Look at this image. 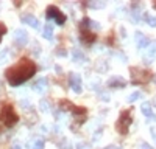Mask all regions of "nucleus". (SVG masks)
I'll return each mask as SVG.
<instances>
[{
  "instance_id": "nucleus-19",
  "label": "nucleus",
  "mask_w": 156,
  "mask_h": 149,
  "mask_svg": "<svg viewBox=\"0 0 156 149\" xmlns=\"http://www.w3.org/2000/svg\"><path fill=\"white\" fill-rule=\"evenodd\" d=\"M44 146H45V141L42 138H36L33 141V149H44Z\"/></svg>"
},
{
  "instance_id": "nucleus-30",
  "label": "nucleus",
  "mask_w": 156,
  "mask_h": 149,
  "mask_svg": "<svg viewBox=\"0 0 156 149\" xmlns=\"http://www.w3.org/2000/svg\"><path fill=\"white\" fill-rule=\"evenodd\" d=\"M153 81H154V84H156V74H154V76H153Z\"/></svg>"
},
{
  "instance_id": "nucleus-17",
  "label": "nucleus",
  "mask_w": 156,
  "mask_h": 149,
  "mask_svg": "<svg viewBox=\"0 0 156 149\" xmlns=\"http://www.w3.org/2000/svg\"><path fill=\"white\" fill-rule=\"evenodd\" d=\"M42 36L45 37L47 41H53V27H51L50 23L44 27V33H42Z\"/></svg>"
},
{
  "instance_id": "nucleus-22",
  "label": "nucleus",
  "mask_w": 156,
  "mask_h": 149,
  "mask_svg": "<svg viewBox=\"0 0 156 149\" xmlns=\"http://www.w3.org/2000/svg\"><path fill=\"white\" fill-rule=\"evenodd\" d=\"M39 109H41L42 112H48L50 110V104L45 101V99H42V101L39 103Z\"/></svg>"
},
{
  "instance_id": "nucleus-21",
  "label": "nucleus",
  "mask_w": 156,
  "mask_h": 149,
  "mask_svg": "<svg viewBox=\"0 0 156 149\" xmlns=\"http://www.w3.org/2000/svg\"><path fill=\"white\" fill-rule=\"evenodd\" d=\"M139 98H142V93L140 92H134V93H131V95L128 96V101L129 103H134V101H137Z\"/></svg>"
},
{
  "instance_id": "nucleus-23",
  "label": "nucleus",
  "mask_w": 156,
  "mask_h": 149,
  "mask_svg": "<svg viewBox=\"0 0 156 149\" xmlns=\"http://www.w3.org/2000/svg\"><path fill=\"white\" fill-rule=\"evenodd\" d=\"M6 34V25L3 22H0V42H2V37Z\"/></svg>"
},
{
  "instance_id": "nucleus-20",
  "label": "nucleus",
  "mask_w": 156,
  "mask_h": 149,
  "mask_svg": "<svg viewBox=\"0 0 156 149\" xmlns=\"http://www.w3.org/2000/svg\"><path fill=\"white\" fill-rule=\"evenodd\" d=\"M144 19H145V22L150 25V27H156V17H154V16L145 14V16H144Z\"/></svg>"
},
{
  "instance_id": "nucleus-7",
  "label": "nucleus",
  "mask_w": 156,
  "mask_h": 149,
  "mask_svg": "<svg viewBox=\"0 0 156 149\" xmlns=\"http://www.w3.org/2000/svg\"><path fill=\"white\" fill-rule=\"evenodd\" d=\"M45 16H47L48 20H55L59 27H62V25L66 23V20H67L66 14H62V11H59V8H56V6H53V5H50V6L47 8Z\"/></svg>"
},
{
  "instance_id": "nucleus-26",
  "label": "nucleus",
  "mask_w": 156,
  "mask_h": 149,
  "mask_svg": "<svg viewBox=\"0 0 156 149\" xmlns=\"http://www.w3.org/2000/svg\"><path fill=\"white\" fill-rule=\"evenodd\" d=\"M76 149H89V147H87L86 143H78V144H76Z\"/></svg>"
},
{
  "instance_id": "nucleus-2",
  "label": "nucleus",
  "mask_w": 156,
  "mask_h": 149,
  "mask_svg": "<svg viewBox=\"0 0 156 149\" xmlns=\"http://www.w3.org/2000/svg\"><path fill=\"white\" fill-rule=\"evenodd\" d=\"M17 121H19V117L16 114L14 107L8 103L2 104V107H0V131L12 127Z\"/></svg>"
},
{
  "instance_id": "nucleus-28",
  "label": "nucleus",
  "mask_w": 156,
  "mask_h": 149,
  "mask_svg": "<svg viewBox=\"0 0 156 149\" xmlns=\"http://www.w3.org/2000/svg\"><path fill=\"white\" fill-rule=\"evenodd\" d=\"M151 137H153V140L156 143V132H154V129H151Z\"/></svg>"
},
{
  "instance_id": "nucleus-31",
  "label": "nucleus",
  "mask_w": 156,
  "mask_h": 149,
  "mask_svg": "<svg viewBox=\"0 0 156 149\" xmlns=\"http://www.w3.org/2000/svg\"><path fill=\"white\" fill-rule=\"evenodd\" d=\"M153 8H154V9H156V2H153Z\"/></svg>"
},
{
  "instance_id": "nucleus-24",
  "label": "nucleus",
  "mask_w": 156,
  "mask_h": 149,
  "mask_svg": "<svg viewBox=\"0 0 156 149\" xmlns=\"http://www.w3.org/2000/svg\"><path fill=\"white\" fill-rule=\"evenodd\" d=\"M87 5L90 8H103V6H105V2H89Z\"/></svg>"
},
{
  "instance_id": "nucleus-8",
  "label": "nucleus",
  "mask_w": 156,
  "mask_h": 149,
  "mask_svg": "<svg viewBox=\"0 0 156 149\" xmlns=\"http://www.w3.org/2000/svg\"><path fill=\"white\" fill-rule=\"evenodd\" d=\"M69 84H70V87H72V90L75 92V93H81L83 92V84H81V76L78 73H72L70 76H69Z\"/></svg>"
},
{
  "instance_id": "nucleus-27",
  "label": "nucleus",
  "mask_w": 156,
  "mask_h": 149,
  "mask_svg": "<svg viewBox=\"0 0 156 149\" xmlns=\"http://www.w3.org/2000/svg\"><path fill=\"white\" fill-rule=\"evenodd\" d=\"M103 149H119L117 146H114V144H109V146H106V147H103Z\"/></svg>"
},
{
  "instance_id": "nucleus-5",
  "label": "nucleus",
  "mask_w": 156,
  "mask_h": 149,
  "mask_svg": "<svg viewBox=\"0 0 156 149\" xmlns=\"http://www.w3.org/2000/svg\"><path fill=\"white\" fill-rule=\"evenodd\" d=\"M129 76H131V84H147L153 79V73L150 70L140 68V67H131L129 68Z\"/></svg>"
},
{
  "instance_id": "nucleus-29",
  "label": "nucleus",
  "mask_w": 156,
  "mask_h": 149,
  "mask_svg": "<svg viewBox=\"0 0 156 149\" xmlns=\"http://www.w3.org/2000/svg\"><path fill=\"white\" fill-rule=\"evenodd\" d=\"M9 149H22V147H20V146H19V144H12V146H11V147H9Z\"/></svg>"
},
{
  "instance_id": "nucleus-16",
  "label": "nucleus",
  "mask_w": 156,
  "mask_h": 149,
  "mask_svg": "<svg viewBox=\"0 0 156 149\" xmlns=\"http://www.w3.org/2000/svg\"><path fill=\"white\" fill-rule=\"evenodd\" d=\"M140 110H142V114H144L145 117H148V118H151V120H156V117L153 115V110H151L150 103H144V104L140 106Z\"/></svg>"
},
{
  "instance_id": "nucleus-6",
  "label": "nucleus",
  "mask_w": 156,
  "mask_h": 149,
  "mask_svg": "<svg viewBox=\"0 0 156 149\" xmlns=\"http://www.w3.org/2000/svg\"><path fill=\"white\" fill-rule=\"evenodd\" d=\"M131 121H133L131 112H129V110H123L120 114V117H119V120H117V123H115L117 132H119L120 135H126L129 126H131Z\"/></svg>"
},
{
  "instance_id": "nucleus-15",
  "label": "nucleus",
  "mask_w": 156,
  "mask_h": 149,
  "mask_svg": "<svg viewBox=\"0 0 156 149\" xmlns=\"http://www.w3.org/2000/svg\"><path fill=\"white\" fill-rule=\"evenodd\" d=\"M140 14H142V11H140V3H133L131 5V16L134 19V22H139L140 20Z\"/></svg>"
},
{
  "instance_id": "nucleus-1",
  "label": "nucleus",
  "mask_w": 156,
  "mask_h": 149,
  "mask_svg": "<svg viewBox=\"0 0 156 149\" xmlns=\"http://www.w3.org/2000/svg\"><path fill=\"white\" fill-rule=\"evenodd\" d=\"M36 70H37V67H36V64L31 59L22 58V59H19L17 64H14V65H11L9 68H6L5 76H6V81L9 82V85L19 87L23 82H27L30 78H33Z\"/></svg>"
},
{
  "instance_id": "nucleus-18",
  "label": "nucleus",
  "mask_w": 156,
  "mask_h": 149,
  "mask_svg": "<svg viewBox=\"0 0 156 149\" xmlns=\"http://www.w3.org/2000/svg\"><path fill=\"white\" fill-rule=\"evenodd\" d=\"M72 58H73V61L75 62H83L86 58H84V55L80 51L78 48H73V51H72Z\"/></svg>"
},
{
  "instance_id": "nucleus-4",
  "label": "nucleus",
  "mask_w": 156,
  "mask_h": 149,
  "mask_svg": "<svg viewBox=\"0 0 156 149\" xmlns=\"http://www.w3.org/2000/svg\"><path fill=\"white\" fill-rule=\"evenodd\" d=\"M59 107H61V110H62V112L69 110L70 114L75 117V123H76V124H83V123H84L86 115H87V110H86V107L75 106V104H72L70 101H67V99H62V101L59 103Z\"/></svg>"
},
{
  "instance_id": "nucleus-12",
  "label": "nucleus",
  "mask_w": 156,
  "mask_h": 149,
  "mask_svg": "<svg viewBox=\"0 0 156 149\" xmlns=\"http://www.w3.org/2000/svg\"><path fill=\"white\" fill-rule=\"evenodd\" d=\"M154 58H156V42L151 44L147 48V51L144 53V62L145 64H151V62L154 61Z\"/></svg>"
},
{
  "instance_id": "nucleus-11",
  "label": "nucleus",
  "mask_w": 156,
  "mask_h": 149,
  "mask_svg": "<svg viewBox=\"0 0 156 149\" xmlns=\"http://www.w3.org/2000/svg\"><path fill=\"white\" fill-rule=\"evenodd\" d=\"M108 87L109 89H123V87H126V81L120 76H112L108 81Z\"/></svg>"
},
{
  "instance_id": "nucleus-9",
  "label": "nucleus",
  "mask_w": 156,
  "mask_h": 149,
  "mask_svg": "<svg viewBox=\"0 0 156 149\" xmlns=\"http://www.w3.org/2000/svg\"><path fill=\"white\" fill-rule=\"evenodd\" d=\"M14 42H16V45H19V47H25V45H27V42H28V34H27V31L22 30V28L16 30V31H14Z\"/></svg>"
},
{
  "instance_id": "nucleus-10",
  "label": "nucleus",
  "mask_w": 156,
  "mask_h": 149,
  "mask_svg": "<svg viewBox=\"0 0 156 149\" xmlns=\"http://www.w3.org/2000/svg\"><path fill=\"white\" fill-rule=\"evenodd\" d=\"M20 22L25 23V25H30V27L34 28V30L39 28V20H37L33 14H22V16H20Z\"/></svg>"
},
{
  "instance_id": "nucleus-14",
  "label": "nucleus",
  "mask_w": 156,
  "mask_h": 149,
  "mask_svg": "<svg viewBox=\"0 0 156 149\" xmlns=\"http://www.w3.org/2000/svg\"><path fill=\"white\" fill-rule=\"evenodd\" d=\"M47 85H48V79H47V78H41V79H37V81L33 84V90L37 92V93H42V92H45Z\"/></svg>"
},
{
  "instance_id": "nucleus-3",
  "label": "nucleus",
  "mask_w": 156,
  "mask_h": 149,
  "mask_svg": "<svg viewBox=\"0 0 156 149\" xmlns=\"http://www.w3.org/2000/svg\"><path fill=\"white\" fill-rule=\"evenodd\" d=\"M90 27L94 28V20H90L89 17H83L81 22L78 23V28H80V41L84 44V45H90L94 44L97 36L90 31Z\"/></svg>"
},
{
  "instance_id": "nucleus-25",
  "label": "nucleus",
  "mask_w": 156,
  "mask_h": 149,
  "mask_svg": "<svg viewBox=\"0 0 156 149\" xmlns=\"http://www.w3.org/2000/svg\"><path fill=\"white\" fill-rule=\"evenodd\" d=\"M139 149H153L148 143H145V141H142L140 144H139Z\"/></svg>"
},
{
  "instance_id": "nucleus-13",
  "label": "nucleus",
  "mask_w": 156,
  "mask_h": 149,
  "mask_svg": "<svg viewBox=\"0 0 156 149\" xmlns=\"http://www.w3.org/2000/svg\"><path fill=\"white\" fill-rule=\"evenodd\" d=\"M134 39H136V44H137V48H147L150 45V39L145 36V34H142V33H136L134 34Z\"/></svg>"
}]
</instances>
